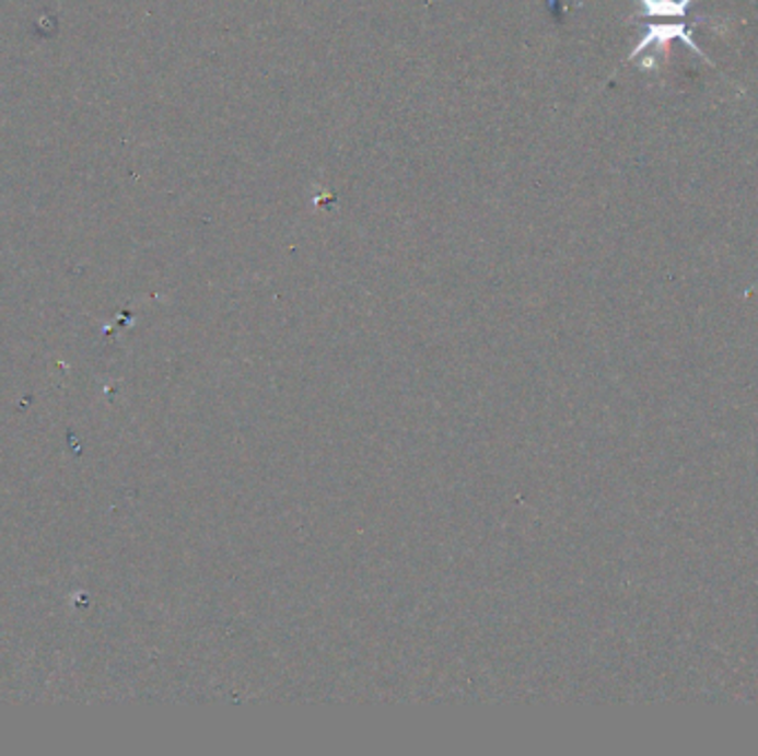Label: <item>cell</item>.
<instances>
[{
  "instance_id": "cell-1",
  "label": "cell",
  "mask_w": 758,
  "mask_h": 756,
  "mask_svg": "<svg viewBox=\"0 0 758 756\" xmlns=\"http://www.w3.org/2000/svg\"><path fill=\"white\" fill-rule=\"evenodd\" d=\"M674 40H681L686 47H690L701 60H705L708 65H712V60L699 49V45L692 40V25H688L686 21H679V23H652L650 27H648V32L643 34V38L634 45V49L630 51V60L632 58H637V56H641L645 49H650V47H654V49H658L661 54H663V58L667 56V49H669V45L674 43Z\"/></svg>"
},
{
  "instance_id": "cell-2",
  "label": "cell",
  "mask_w": 758,
  "mask_h": 756,
  "mask_svg": "<svg viewBox=\"0 0 758 756\" xmlns=\"http://www.w3.org/2000/svg\"><path fill=\"white\" fill-rule=\"evenodd\" d=\"M695 0H639L641 16L645 19H688V10Z\"/></svg>"
}]
</instances>
